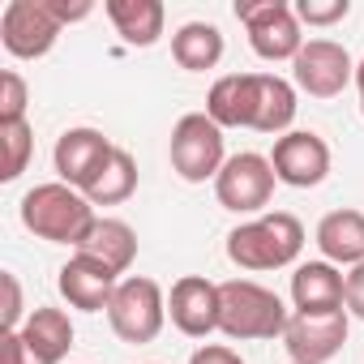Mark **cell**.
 <instances>
[{"mask_svg":"<svg viewBox=\"0 0 364 364\" xmlns=\"http://www.w3.org/2000/svg\"><path fill=\"white\" fill-rule=\"evenodd\" d=\"M300 249H304V228L287 210L249 219V223L228 232V257H232V266H240L249 274L283 270V266H291L300 257Z\"/></svg>","mask_w":364,"mask_h":364,"instance_id":"1","label":"cell"},{"mask_svg":"<svg viewBox=\"0 0 364 364\" xmlns=\"http://www.w3.org/2000/svg\"><path fill=\"white\" fill-rule=\"evenodd\" d=\"M95 206L86 193L60 185V180H52V185H35L26 198H22V228L48 245H82L86 232L95 228Z\"/></svg>","mask_w":364,"mask_h":364,"instance_id":"2","label":"cell"},{"mask_svg":"<svg viewBox=\"0 0 364 364\" xmlns=\"http://www.w3.org/2000/svg\"><path fill=\"white\" fill-rule=\"evenodd\" d=\"M291 313L287 304L253 283V279H228L219 283V330L236 343H253V338H283Z\"/></svg>","mask_w":364,"mask_h":364,"instance_id":"3","label":"cell"},{"mask_svg":"<svg viewBox=\"0 0 364 364\" xmlns=\"http://www.w3.org/2000/svg\"><path fill=\"white\" fill-rule=\"evenodd\" d=\"M171 171L180 180H189V185H206V180H215L228 163L223 154V129L206 116V112H189L180 116L176 129H171Z\"/></svg>","mask_w":364,"mask_h":364,"instance_id":"4","label":"cell"},{"mask_svg":"<svg viewBox=\"0 0 364 364\" xmlns=\"http://www.w3.org/2000/svg\"><path fill=\"white\" fill-rule=\"evenodd\" d=\"M236 22H245L249 31V48L262 60H296L304 48V31L300 18L287 0H236Z\"/></svg>","mask_w":364,"mask_h":364,"instance_id":"5","label":"cell"},{"mask_svg":"<svg viewBox=\"0 0 364 364\" xmlns=\"http://www.w3.org/2000/svg\"><path fill=\"white\" fill-rule=\"evenodd\" d=\"M107 321L116 330V338L141 347V343H154L163 334V321H167V296L154 279L146 274H129L120 279L112 304H107Z\"/></svg>","mask_w":364,"mask_h":364,"instance_id":"6","label":"cell"},{"mask_svg":"<svg viewBox=\"0 0 364 364\" xmlns=\"http://www.w3.org/2000/svg\"><path fill=\"white\" fill-rule=\"evenodd\" d=\"M274 180L279 176L270 167V154L245 150V154H232L223 163V171L215 176V198L232 215H257L274 198Z\"/></svg>","mask_w":364,"mask_h":364,"instance_id":"7","label":"cell"},{"mask_svg":"<svg viewBox=\"0 0 364 364\" xmlns=\"http://www.w3.org/2000/svg\"><path fill=\"white\" fill-rule=\"evenodd\" d=\"M60 22L48 9V0H9L0 14V43L18 60H39L56 48L60 39Z\"/></svg>","mask_w":364,"mask_h":364,"instance_id":"8","label":"cell"},{"mask_svg":"<svg viewBox=\"0 0 364 364\" xmlns=\"http://www.w3.org/2000/svg\"><path fill=\"white\" fill-rule=\"evenodd\" d=\"M291 77L309 99H334L347 90V82H355V60L334 39H309L291 60Z\"/></svg>","mask_w":364,"mask_h":364,"instance_id":"9","label":"cell"},{"mask_svg":"<svg viewBox=\"0 0 364 364\" xmlns=\"http://www.w3.org/2000/svg\"><path fill=\"white\" fill-rule=\"evenodd\" d=\"M270 167H274V176H279V185L317 189L321 180L330 176V146H326V137L313 133V129H291V133L274 137Z\"/></svg>","mask_w":364,"mask_h":364,"instance_id":"10","label":"cell"},{"mask_svg":"<svg viewBox=\"0 0 364 364\" xmlns=\"http://www.w3.org/2000/svg\"><path fill=\"white\" fill-rule=\"evenodd\" d=\"M116 154V146L99 133V129H65L56 137V150H52V163H56V176H60V185L86 193L95 180L103 176L107 159Z\"/></svg>","mask_w":364,"mask_h":364,"instance_id":"11","label":"cell"},{"mask_svg":"<svg viewBox=\"0 0 364 364\" xmlns=\"http://www.w3.org/2000/svg\"><path fill=\"white\" fill-rule=\"evenodd\" d=\"M283 347L291 355V364H330L343 347H347V309L343 313H291L287 330H283Z\"/></svg>","mask_w":364,"mask_h":364,"instance_id":"12","label":"cell"},{"mask_svg":"<svg viewBox=\"0 0 364 364\" xmlns=\"http://www.w3.org/2000/svg\"><path fill=\"white\" fill-rule=\"evenodd\" d=\"M167 317L180 334L189 338H206L219 330V283H210L206 274H185L171 283L167 296Z\"/></svg>","mask_w":364,"mask_h":364,"instance_id":"13","label":"cell"},{"mask_svg":"<svg viewBox=\"0 0 364 364\" xmlns=\"http://www.w3.org/2000/svg\"><path fill=\"white\" fill-rule=\"evenodd\" d=\"M56 287L60 296L69 300V309H82V313H107L116 287H120V274L112 266H103L99 257L90 253H73L60 274H56Z\"/></svg>","mask_w":364,"mask_h":364,"instance_id":"14","label":"cell"},{"mask_svg":"<svg viewBox=\"0 0 364 364\" xmlns=\"http://www.w3.org/2000/svg\"><path fill=\"white\" fill-rule=\"evenodd\" d=\"M291 304L296 313H343L347 309V274H338V266L330 262H300L291 274Z\"/></svg>","mask_w":364,"mask_h":364,"instance_id":"15","label":"cell"},{"mask_svg":"<svg viewBox=\"0 0 364 364\" xmlns=\"http://www.w3.org/2000/svg\"><path fill=\"white\" fill-rule=\"evenodd\" d=\"M206 116L219 129H253L257 116V73H228L206 95Z\"/></svg>","mask_w":364,"mask_h":364,"instance_id":"16","label":"cell"},{"mask_svg":"<svg viewBox=\"0 0 364 364\" xmlns=\"http://www.w3.org/2000/svg\"><path fill=\"white\" fill-rule=\"evenodd\" d=\"M317 249L330 266H360L364 262V215L360 210H330L317 223Z\"/></svg>","mask_w":364,"mask_h":364,"instance_id":"17","label":"cell"},{"mask_svg":"<svg viewBox=\"0 0 364 364\" xmlns=\"http://www.w3.org/2000/svg\"><path fill=\"white\" fill-rule=\"evenodd\" d=\"M18 334L39 364H60L73 347V321L65 309H35Z\"/></svg>","mask_w":364,"mask_h":364,"instance_id":"18","label":"cell"},{"mask_svg":"<svg viewBox=\"0 0 364 364\" xmlns=\"http://www.w3.org/2000/svg\"><path fill=\"white\" fill-rule=\"evenodd\" d=\"M103 9L129 48H154L163 35V22H167V9L159 0H107Z\"/></svg>","mask_w":364,"mask_h":364,"instance_id":"19","label":"cell"},{"mask_svg":"<svg viewBox=\"0 0 364 364\" xmlns=\"http://www.w3.org/2000/svg\"><path fill=\"white\" fill-rule=\"evenodd\" d=\"M77 253H90L103 266H112L116 274H129V266L137 262V232L124 219H95V228L86 232Z\"/></svg>","mask_w":364,"mask_h":364,"instance_id":"20","label":"cell"},{"mask_svg":"<svg viewBox=\"0 0 364 364\" xmlns=\"http://www.w3.org/2000/svg\"><path fill=\"white\" fill-rule=\"evenodd\" d=\"M296 86L279 73H257V116H253V129L257 133H291V120H296Z\"/></svg>","mask_w":364,"mask_h":364,"instance_id":"21","label":"cell"},{"mask_svg":"<svg viewBox=\"0 0 364 364\" xmlns=\"http://www.w3.org/2000/svg\"><path fill=\"white\" fill-rule=\"evenodd\" d=\"M171 56L180 69L189 73H206L223 60V31L210 22H185L171 35Z\"/></svg>","mask_w":364,"mask_h":364,"instance_id":"22","label":"cell"},{"mask_svg":"<svg viewBox=\"0 0 364 364\" xmlns=\"http://www.w3.org/2000/svg\"><path fill=\"white\" fill-rule=\"evenodd\" d=\"M133 193H137V163H133V154L124 146H116V154L107 159L103 176L86 189V198H90V206H120Z\"/></svg>","mask_w":364,"mask_h":364,"instance_id":"23","label":"cell"},{"mask_svg":"<svg viewBox=\"0 0 364 364\" xmlns=\"http://www.w3.org/2000/svg\"><path fill=\"white\" fill-rule=\"evenodd\" d=\"M0 146H5V163H0V180H18L31 163V150H35V129L26 120L18 124H0Z\"/></svg>","mask_w":364,"mask_h":364,"instance_id":"24","label":"cell"},{"mask_svg":"<svg viewBox=\"0 0 364 364\" xmlns=\"http://www.w3.org/2000/svg\"><path fill=\"white\" fill-rule=\"evenodd\" d=\"M26 103H31V95H26L22 73L5 69V73H0V124H18V120H26Z\"/></svg>","mask_w":364,"mask_h":364,"instance_id":"25","label":"cell"},{"mask_svg":"<svg viewBox=\"0 0 364 364\" xmlns=\"http://www.w3.org/2000/svg\"><path fill=\"white\" fill-rule=\"evenodd\" d=\"M296 18L300 26H334L351 14V0H296Z\"/></svg>","mask_w":364,"mask_h":364,"instance_id":"26","label":"cell"},{"mask_svg":"<svg viewBox=\"0 0 364 364\" xmlns=\"http://www.w3.org/2000/svg\"><path fill=\"white\" fill-rule=\"evenodd\" d=\"M0 283H5V334H14V330H22L26 326V317H22V283H18V274L14 270H5L0 274Z\"/></svg>","mask_w":364,"mask_h":364,"instance_id":"27","label":"cell"},{"mask_svg":"<svg viewBox=\"0 0 364 364\" xmlns=\"http://www.w3.org/2000/svg\"><path fill=\"white\" fill-rule=\"evenodd\" d=\"M189 364H245V360H240V351H232L228 343H206V347H198V351L189 355Z\"/></svg>","mask_w":364,"mask_h":364,"instance_id":"28","label":"cell"},{"mask_svg":"<svg viewBox=\"0 0 364 364\" xmlns=\"http://www.w3.org/2000/svg\"><path fill=\"white\" fill-rule=\"evenodd\" d=\"M347 313L355 321H364V262L347 270Z\"/></svg>","mask_w":364,"mask_h":364,"instance_id":"29","label":"cell"},{"mask_svg":"<svg viewBox=\"0 0 364 364\" xmlns=\"http://www.w3.org/2000/svg\"><path fill=\"white\" fill-rule=\"evenodd\" d=\"M48 9L56 14V22H60V26H69V22H82V18H90V14H95V5H90V0H48Z\"/></svg>","mask_w":364,"mask_h":364,"instance_id":"30","label":"cell"},{"mask_svg":"<svg viewBox=\"0 0 364 364\" xmlns=\"http://www.w3.org/2000/svg\"><path fill=\"white\" fill-rule=\"evenodd\" d=\"M5 364H39L31 351H26V343H22V334L14 330V334H5Z\"/></svg>","mask_w":364,"mask_h":364,"instance_id":"31","label":"cell"},{"mask_svg":"<svg viewBox=\"0 0 364 364\" xmlns=\"http://www.w3.org/2000/svg\"><path fill=\"white\" fill-rule=\"evenodd\" d=\"M355 90H360V112H364V60L355 65Z\"/></svg>","mask_w":364,"mask_h":364,"instance_id":"32","label":"cell"}]
</instances>
